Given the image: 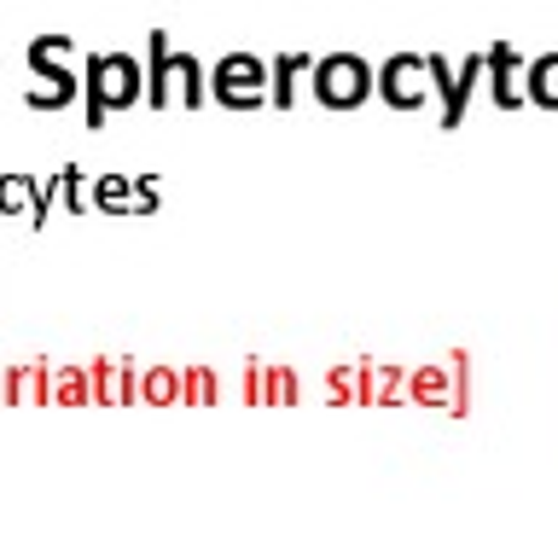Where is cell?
<instances>
[{
	"mask_svg": "<svg viewBox=\"0 0 558 540\" xmlns=\"http://www.w3.org/2000/svg\"><path fill=\"white\" fill-rule=\"evenodd\" d=\"M366 87H373V70H366L361 59H326V64H314V94H320L326 105H355Z\"/></svg>",
	"mask_w": 558,
	"mask_h": 540,
	"instance_id": "6da1fadb",
	"label": "cell"
},
{
	"mask_svg": "<svg viewBox=\"0 0 558 540\" xmlns=\"http://www.w3.org/2000/svg\"><path fill=\"white\" fill-rule=\"evenodd\" d=\"M256 82H262V64L256 59H221V70H216V94L227 99V105H256Z\"/></svg>",
	"mask_w": 558,
	"mask_h": 540,
	"instance_id": "7a4b0ae2",
	"label": "cell"
}]
</instances>
